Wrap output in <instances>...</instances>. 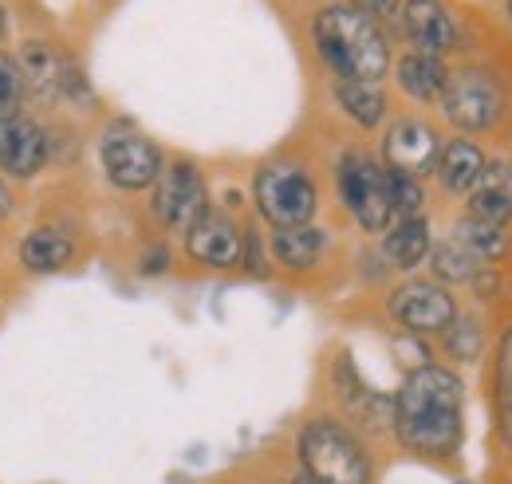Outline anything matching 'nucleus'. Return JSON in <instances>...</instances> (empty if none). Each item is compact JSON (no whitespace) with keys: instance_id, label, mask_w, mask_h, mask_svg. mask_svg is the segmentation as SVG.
Listing matches in <instances>:
<instances>
[{"instance_id":"nucleus-21","label":"nucleus","mask_w":512,"mask_h":484,"mask_svg":"<svg viewBox=\"0 0 512 484\" xmlns=\"http://www.w3.org/2000/svg\"><path fill=\"white\" fill-rule=\"evenodd\" d=\"M272 252H276V264L292 268V272H304L320 260L323 252V233L316 225H292V229H276L272 233Z\"/></svg>"},{"instance_id":"nucleus-9","label":"nucleus","mask_w":512,"mask_h":484,"mask_svg":"<svg viewBox=\"0 0 512 484\" xmlns=\"http://www.w3.org/2000/svg\"><path fill=\"white\" fill-rule=\"evenodd\" d=\"M99 162H103V174L119 189H146L162 174L158 146L138 130H107L99 142Z\"/></svg>"},{"instance_id":"nucleus-25","label":"nucleus","mask_w":512,"mask_h":484,"mask_svg":"<svg viewBox=\"0 0 512 484\" xmlns=\"http://www.w3.org/2000/svg\"><path fill=\"white\" fill-rule=\"evenodd\" d=\"M442 335H446V351L457 363H477L485 351V327L473 315H453V323Z\"/></svg>"},{"instance_id":"nucleus-11","label":"nucleus","mask_w":512,"mask_h":484,"mask_svg":"<svg viewBox=\"0 0 512 484\" xmlns=\"http://www.w3.org/2000/svg\"><path fill=\"white\" fill-rule=\"evenodd\" d=\"M16 63L24 71V83H32L36 95H44V99H60V95L79 99V95H87V83H83L79 67L67 60L56 44H48V40H28L20 48Z\"/></svg>"},{"instance_id":"nucleus-33","label":"nucleus","mask_w":512,"mask_h":484,"mask_svg":"<svg viewBox=\"0 0 512 484\" xmlns=\"http://www.w3.org/2000/svg\"><path fill=\"white\" fill-rule=\"evenodd\" d=\"M292 484H320V481H312L308 473H300V477H296V481H292Z\"/></svg>"},{"instance_id":"nucleus-10","label":"nucleus","mask_w":512,"mask_h":484,"mask_svg":"<svg viewBox=\"0 0 512 484\" xmlns=\"http://www.w3.org/2000/svg\"><path fill=\"white\" fill-rule=\"evenodd\" d=\"M438 154H442V138L422 119H398L383 138V166L390 174L426 178V174H434Z\"/></svg>"},{"instance_id":"nucleus-3","label":"nucleus","mask_w":512,"mask_h":484,"mask_svg":"<svg viewBox=\"0 0 512 484\" xmlns=\"http://www.w3.org/2000/svg\"><path fill=\"white\" fill-rule=\"evenodd\" d=\"M300 465L320 484H371V457L343 422L316 418L296 437Z\"/></svg>"},{"instance_id":"nucleus-24","label":"nucleus","mask_w":512,"mask_h":484,"mask_svg":"<svg viewBox=\"0 0 512 484\" xmlns=\"http://www.w3.org/2000/svg\"><path fill=\"white\" fill-rule=\"evenodd\" d=\"M430 268H434L438 284H473L481 264L465 244L442 241L438 248H430Z\"/></svg>"},{"instance_id":"nucleus-23","label":"nucleus","mask_w":512,"mask_h":484,"mask_svg":"<svg viewBox=\"0 0 512 484\" xmlns=\"http://www.w3.org/2000/svg\"><path fill=\"white\" fill-rule=\"evenodd\" d=\"M453 241L465 244L477 260H501L509 252V233L501 225H489L481 217H461L453 229Z\"/></svg>"},{"instance_id":"nucleus-29","label":"nucleus","mask_w":512,"mask_h":484,"mask_svg":"<svg viewBox=\"0 0 512 484\" xmlns=\"http://www.w3.org/2000/svg\"><path fill=\"white\" fill-rule=\"evenodd\" d=\"M241 264H245L253 276H268V264H264V252H260V237H256L253 229L245 233V256H241Z\"/></svg>"},{"instance_id":"nucleus-2","label":"nucleus","mask_w":512,"mask_h":484,"mask_svg":"<svg viewBox=\"0 0 512 484\" xmlns=\"http://www.w3.org/2000/svg\"><path fill=\"white\" fill-rule=\"evenodd\" d=\"M312 40L320 60L351 83H379L390 71V48L379 28V20H371L367 12L351 8V4H327L320 8L316 24H312Z\"/></svg>"},{"instance_id":"nucleus-4","label":"nucleus","mask_w":512,"mask_h":484,"mask_svg":"<svg viewBox=\"0 0 512 484\" xmlns=\"http://www.w3.org/2000/svg\"><path fill=\"white\" fill-rule=\"evenodd\" d=\"M253 197L260 217L272 229H292V225H312L320 193L312 174L300 162H264L253 182Z\"/></svg>"},{"instance_id":"nucleus-28","label":"nucleus","mask_w":512,"mask_h":484,"mask_svg":"<svg viewBox=\"0 0 512 484\" xmlns=\"http://www.w3.org/2000/svg\"><path fill=\"white\" fill-rule=\"evenodd\" d=\"M497 390H501V402L512 410V327H509V335H505L501 366H497Z\"/></svg>"},{"instance_id":"nucleus-34","label":"nucleus","mask_w":512,"mask_h":484,"mask_svg":"<svg viewBox=\"0 0 512 484\" xmlns=\"http://www.w3.org/2000/svg\"><path fill=\"white\" fill-rule=\"evenodd\" d=\"M4 28H8V16H4V4H0V36H4Z\"/></svg>"},{"instance_id":"nucleus-26","label":"nucleus","mask_w":512,"mask_h":484,"mask_svg":"<svg viewBox=\"0 0 512 484\" xmlns=\"http://www.w3.org/2000/svg\"><path fill=\"white\" fill-rule=\"evenodd\" d=\"M386 193H390V217H398V221L422 217V209H426L422 178H410V174H390V170H386Z\"/></svg>"},{"instance_id":"nucleus-15","label":"nucleus","mask_w":512,"mask_h":484,"mask_svg":"<svg viewBox=\"0 0 512 484\" xmlns=\"http://www.w3.org/2000/svg\"><path fill=\"white\" fill-rule=\"evenodd\" d=\"M335 378H339V398H343V406L351 410V418H359L367 429H386V425H390V418H394V398L375 394V390L355 374L351 359H339Z\"/></svg>"},{"instance_id":"nucleus-20","label":"nucleus","mask_w":512,"mask_h":484,"mask_svg":"<svg viewBox=\"0 0 512 484\" xmlns=\"http://www.w3.org/2000/svg\"><path fill=\"white\" fill-rule=\"evenodd\" d=\"M71 252H75V244L67 241L60 229H32L20 241V264L36 276H48V272H60L64 264H71Z\"/></svg>"},{"instance_id":"nucleus-27","label":"nucleus","mask_w":512,"mask_h":484,"mask_svg":"<svg viewBox=\"0 0 512 484\" xmlns=\"http://www.w3.org/2000/svg\"><path fill=\"white\" fill-rule=\"evenodd\" d=\"M24 71L12 56H0V122L16 119L20 115V103H24Z\"/></svg>"},{"instance_id":"nucleus-30","label":"nucleus","mask_w":512,"mask_h":484,"mask_svg":"<svg viewBox=\"0 0 512 484\" xmlns=\"http://www.w3.org/2000/svg\"><path fill=\"white\" fill-rule=\"evenodd\" d=\"M351 8H359V12H367L371 20H390V16H398V8H402V0H351Z\"/></svg>"},{"instance_id":"nucleus-5","label":"nucleus","mask_w":512,"mask_h":484,"mask_svg":"<svg viewBox=\"0 0 512 484\" xmlns=\"http://www.w3.org/2000/svg\"><path fill=\"white\" fill-rule=\"evenodd\" d=\"M339 197L351 209V217L367 229V233H386L390 229V193H386V166L375 162L363 150H351L339 158L335 170Z\"/></svg>"},{"instance_id":"nucleus-16","label":"nucleus","mask_w":512,"mask_h":484,"mask_svg":"<svg viewBox=\"0 0 512 484\" xmlns=\"http://www.w3.org/2000/svg\"><path fill=\"white\" fill-rule=\"evenodd\" d=\"M485 154H481V146L477 142H469V138H453L442 146V154H438V166H434V174H438V182L446 193H473L477 182H481V174H485Z\"/></svg>"},{"instance_id":"nucleus-22","label":"nucleus","mask_w":512,"mask_h":484,"mask_svg":"<svg viewBox=\"0 0 512 484\" xmlns=\"http://www.w3.org/2000/svg\"><path fill=\"white\" fill-rule=\"evenodd\" d=\"M335 103L343 107V115L351 122H359L363 130L379 126L386 119V95L379 83H351V79H339L335 83Z\"/></svg>"},{"instance_id":"nucleus-19","label":"nucleus","mask_w":512,"mask_h":484,"mask_svg":"<svg viewBox=\"0 0 512 484\" xmlns=\"http://www.w3.org/2000/svg\"><path fill=\"white\" fill-rule=\"evenodd\" d=\"M430 248H434V241H430L426 217H410V221H398L394 229H386L383 252L398 272H414L430 256Z\"/></svg>"},{"instance_id":"nucleus-18","label":"nucleus","mask_w":512,"mask_h":484,"mask_svg":"<svg viewBox=\"0 0 512 484\" xmlns=\"http://www.w3.org/2000/svg\"><path fill=\"white\" fill-rule=\"evenodd\" d=\"M446 83H449V71L438 56L410 52V56L398 60V87H402L410 99H418V103H434V99H442Z\"/></svg>"},{"instance_id":"nucleus-13","label":"nucleus","mask_w":512,"mask_h":484,"mask_svg":"<svg viewBox=\"0 0 512 484\" xmlns=\"http://www.w3.org/2000/svg\"><path fill=\"white\" fill-rule=\"evenodd\" d=\"M48 162V134L28 115L0 122V170L8 178H36Z\"/></svg>"},{"instance_id":"nucleus-32","label":"nucleus","mask_w":512,"mask_h":484,"mask_svg":"<svg viewBox=\"0 0 512 484\" xmlns=\"http://www.w3.org/2000/svg\"><path fill=\"white\" fill-rule=\"evenodd\" d=\"M12 217V193H8V185L0 182V221H8Z\"/></svg>"},{"instance_id":"nucleus-17","label":"nucleus","mask_w":512,"mask_h":484,"mask_svg":"<svg viewBox=\"0 0 512 484\" xmlns=\"http://www.w3.org/2000/svg\"><path fill=\"white\" fill-rule=\"evenodd\" d=\"M469 217H481L489 225H509L512 221V162L485 166L477 189L469 193Z\"/></svg>"},{"instance_id":"nucleus-31","label":"nucleus","mask_w":512,"mask_h":484,"mask_svg":"<svg viewBox=\"0 0 512 484\" xmlns=\"http://www.w3.org/2000/svg\"><path fill=\"white\" fill-rule=\"evenodd\" d=\"M166 264H170L166 248H150V252L138 260V272H142V276H162V272H166Z\"/></svg>"},{"instance_id":"nucleus-1","label":"nucleus","mask_w":512,"mask_h":484,"mask_svg":"<svg viewBox=\"0 0 512 484\" xmlns=\"http://www.w3.org/2000/svg\"><path fill=\"white\" fill-rule=\"evenodd\" d=\"M465 386L446 366H418L394 394V437L418 457H449L465 437Z\"/></svg>"},{"instance_id":"nucleus-8","label":"nucleus","mask_w":512,"mask_h":484,"mask_svg":"<svg viewBox=\"0 0 512 484\" xmlns=\"http://www.w3.org/2000/svg\"><path fill=\"white\" fill-rule=\"evenodd\" d=\"M390 319L410 331V335H434V331H446L457 315V303L446 292V284L438 280H406L402 288L390 292L386 300Z\"/></svg>"},{"instance_id":"nucleus-7","label":"nucleus","mask_w":512,"mask_h":484,"mask_svg":"<svg viewBox=\"0 0 512 484\" xmlns=\"http://www.w3.org/2000/svg\"><path fill=\"white\" fill-rule=\"evenodd\" d=\"M205 213H209V189H205L201 170L193 162L162 166L154 182V217L174 233H190Z\"/></svg>"},{"instance_id":"nucleus-35","label":"nucleus","mask_w":512,"mask_h":484,"mask_svg":"<svg viewBox=\"0 0 512 484\" xmlns=\"http://www.w3.org/2000/svg\"><path fill=\"white\" fill-rule=\"evenodd\" d=\"M509 24H512V0H509Z\"/></svg>"},{"instance_id":"nucleus-6","label":"nucleus","mask_w":512,"mask_h":484,"mask_svg":"<svg viewBox=\"0 0 512 484\" xmlns=\"http://www.w3.org/2000/svg\"><path fill=\"white\" fill-rule=\"evenodd\" d=\"M442 111L457 130L477 134V130L497 126L501 111H505V91L497 87V79L489 71L465 67V71L449 75L446 91H442Z\"/></svg>"},{"instance_id":"nucleus-12","label":"nucleus","mask_w":512,"mask_h":484,"mask_svg":"<svg viewBox=\"0 0 512 484\" xmlns=\"http://www.w3.org/2000/svg\"><path fill=\"white\" fill-rule=\"evenodd\" d=\"M186 252L190 260L205 268H237L245 256V229L229 213H205L190 233H186Z\"/></svg>"},{"instance_id":"nucleus-14","label":"nucleus","mask_w":512,"mask_h":484,"mask_svg":"<svg viewBox=\"0 0 512 484\" xmlns=\"http://www.w3.org/2000/svg\"><path fill=\"white\" fill-rule=\"evenodd\" d=\"M402 28L414 44V52L422 56H446L457 48V24L453 16L446 12L442 0H406L402 8Z\"/></svg>"}]
</instances>
